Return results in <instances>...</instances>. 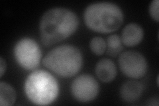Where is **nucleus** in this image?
<instances>
[{
    "label": "nucleus",
    "mask_w": 159,
    "mask_h": 106,
    "mask_svg": "<svg viewBox=\"0 0 159 106\" xmlns=\"http://www.w3.org/2000/svg\"><path fill=\"white\" fill-rule=\"evenodd\" d=\"M13 53L17 62L25 70H34L39 67L41 50L33 39L25 37L19 40L15 45Z\"/></svg>",
    "instance_id": "39448f33"
},
{
    "label": "nucleus",
    "mask_w": 159,
    "mask_h": 106,
    "mask_svg": "<svg viewBox=\"0 0 159 106\" xmlns=\"http://www.w3.org/2000/svg\"><path fill=\"white\" fill-rule=\"evenodd\" d=\"M157 85H158V76H157Z\"/></svg>",
    "instance_id": "f3484780"
},
{
    "label": "nucleus",
    "mask_w": 159,
    "mask_h": 106,
    "mask_svg": "<svg viewBox=\"0 0 159 106\" xmlns=\"http://www.w3.org/2000/svg\"><path fill=\"white\" fill-rule=\"evenodd\" d=\"M106 46L107 54L111 57L117 56L123 49L121 39L117 35H111L107 37Z\"/></svg>",
    "instance_id": "f8f14e48"
},
{
    "label": "nucleus",
    "mask_w": 159,
    "mask_h": 106,
    "mask_svg": "<svg viewBox=\"0 0 159 106\" xmlns=\"http://www.w3.org/2000/svg\"><path fill=\"white\" fill-rule=\"evenodd\" d=\"M6 62L2 57L0 58V77H2L6 70Z\"/></svg>",
    "instance_id": "2eb2a0df"
},
{
    "label": "nucleus",
    "mask_w": 159,
    "mask_h": 106,
    "mask_svg": "<svg viewBox=\"0 0 159 106\" xmlns=\"http://www.w3.org/2000/svg\"><path fill=\"white\" fill-rule=\"evenodd\" d=\"M144 90V85L136 80L124 83L120 88V96L127 102H134L141 97Z\"/></svg>",
    "instance_id": "9d476101"
},
{
    "label": "nucleus",
    "mask_w": 159,
    "mask_h": 106,
    "mask_svg": "<svg viewBox=\"0 0 159 106\" xmlns=\"http://www.w3.org/2000/svg\"><path fill=\"white\" fill-rule=\"evenodd\" d=\"M119 67L126 76L139 79L145 76L148 65L146 58L142 54L135 50L124 52L119 57Z\"/></svg>",
    "instance_id": "423d86ee"
},
{
    "label": "nucleus",
    "mask_w": 159,
    "mask_h": 106,
    "mask_svg": "<svg viewBox=\"0 0 159 106\" xmlns=\"http://www.w3.org/2000/svg\"><path fill=\"white\" fill-rule=\"evenodd\" d=\"M99 84L92 76L84 74L73 80L71 93L74 98L80 102L86 103L95 99L99 93Z\"/></svg>",
    "instance_id": "0eeeda50"
},
{
    "label": "nucleus",
    "mask_w": 159,
    "mask_h": 106,
    "mask_svg": "<svg viewBox=\"0 0 159 106\" xmlns=\"http://www.w3.org/2000/svg\"><path fill=\"white\" fill-rule=\"evenodd\" d=\"M158 0H153L149 6V13L151 17L156 21L157 22L159 20V13H158Z\"/></svg>",
    "instance_id": "4468645a"
},
{
    "label": "nucleus",
    "mask_w": 159,
    "mask_h": 106,
    "mask_svg": "<svg viewBox=\"0 0 159 106\" xmlns=\"http://www.w3.org/2000/svg\"><path fill=\"white\" fill-rule=\"evenodd\" d=\"M148 105H158V99L156 98H153L149 100V102H148Z\"/></svg>",
    "instance_id": "dca6fc26"
},
{
    "label": "nucleus",
    "mask_w": 159,
    "mask_h": 106,
    "mask_svg": "<svg viewBox=\"0 0 159 106\" xmlns=\"http://www.w3.org/2000/svg\"><path fill=\"white\" fill-rule=\"evenodd\" d=\"M89 48L93 53L99 56L103 54L106 50V42L102 37H95L90 41Z\"/></svg>",
    "instance_id": "ddd939ff"
},
{
    "label": "nucleus",
    "mask_w": 159,
    "mask_h": 106,
    "mask_svg": "<svg viewBox=\"0 0 159 106\" xmlns=\"http://www.w3.org/2000/svg\"><path fill=\"white\" fill-rule=\"evenodd\" d=\"M95 73L97 77L102 82H111L116 77V66L110 59H101L100 60H99L96 65Z\"/></svg>",
    "instance_id": "1a4fd4ad"
},
{
    "label": "nucleus",
    "mask_w": 159,
    "mask_h": 106,
    "mask_svg": "<svg viewBox=\"0 0 159 106\" xmlns=\"http://www.w3.org/2000/svg\"><path fill=\"white\" fill-rule=\"evenodd\" d=\"M43 64L59 76L70 78L78 74L82 67V54L74 45H60L45 55Z\"/></svg>",
    "instance_id": "7ed1b4c3"
},
{
    "label": "nucleus",
    "mask_w": 159,
    "mask_h": 106,
    "mask_svg": "<svg viewBox=\"0 0 159 106\" xmlns=\"http://www.w3.org/2000/svg\"><path fill=\"white\" fill-rule=\"evenodd\" d=\"M16 100V93L11 85L4 82L0 83V105H12Z\"/></svg>",
    "instance_id": "9b49d317"
},
{
    "label": "nucleus",
    "mask_w": 159,
    "mask_h": 106,
    "mask_svg": "<svg viewBox=\"0 0 159 106\" xmlns=\"http://www.w3.org/2000/svg\"><path fill=\"white\" fill-rule=\"evenodd\" d=\"M84 19L86 26L92 31L109 33L121 27L124 16L117 5L104 2L89 5L84 11Z\"/></svg>",
    "instance_id": "f03ea898"
},
{
    "label": "nucleus",
    "mask_w": 159,
    "mask_h": 106,
    "mask_svg": "<svg viewBox=\"0 0 159 106\" xmlns=\"http://www.w3.org/2000/svg\"><path fill=\"white\" fill-rule=\"evenodd\" d=\"M25 92L32 103L38 105L52 104L59 94V84L56 78L44 70L30 74L25 82Z\"/></svg>",
    "instance_id": "20e7f679"
},
{
    "label": "nucleus",
    "mask_w": 159,
    "mask_h": 106,
    "mask_svg": "<svg viewBox=\"0 0 159 106\" xmlns=\"http://www.w3.org/2000/svg\"><path fill=\"white\" fill-rule=\"evenodd\" d=\"M144 37V30L141 25L131 23L124 27L121 33V41L128 47H133L141 43Z\"/></svg>",
    "instance_id": "6e6552de"
},
{
    "label": "nucleus",
    "mask_w": 159,
    "mask_h": 106,
    "mask_svg": "<svg viewBox=\"0 0 159 106\" xmlns=\"http://www.w3.org/2000/svg\"><path fill=\"white\" fill-rule=\"evenodd\" d=\"M78 25V18L71 10L64 7L50 9L40 21L41 41L47 47L61 42L75 33Z\"/></svg>",
    "instance_id": "f257e3e1"
}]
</instances>
